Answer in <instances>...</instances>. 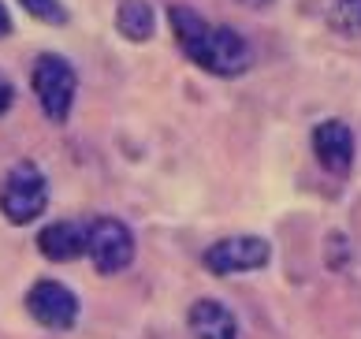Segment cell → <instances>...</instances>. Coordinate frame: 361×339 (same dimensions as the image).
Here are the masks:
<instances>
[{
  "label": "cell",
  "instance_id": "obj_1",
  "mask_svg": "<svg viewBox=\"0 0 361 339\" xmlns=\"http://www.w3.org/2000/svg\"><path fill=\"white\" fill-rule=\"evenodd\" d=\"M168 19H171V30H176V42L202 71L220 75V78H235L250 67V56H253L250 42L235 26H224V23L212 26L209 19H202L186 4H171Z\"/></svg>",
  "mask_w": 361,
  "mask_h": 339
},
{
  "label": "cell",
  "instance_id": "obj_2",
  "mask_svg": "<svg viewBox=\"0 0 361 339\" xmlns=\"http://www.w3.org/2000/svg\"><path fill=\"white\" fill-rule=\"evenodd\" d=\"M45 206H49V183L42 168L30 165V160H19L0 183V216L16 227H26L45 213Z\"/></svg>",
  "mask_w": 361,
  "mask_h": 339
},
{
  "label": "cell",
  "instance_id": "obj_3",
  "mask_svg": "<svg viewBox=\"0 0 361 339\" xmlns=\"http://www.w3.org/2000/svg\"><path fill=\"white\" fill-rule=\"evenodd\" d=\"M30 83H34V93H37V105H42L45 119L68 124L71 105H75V90H78L75 67L63 56H56V52H42V56L34 60Z\"/></svg>",
  "mask_w": 361,
  "mask_h": 339
},
{
  "label": "cell",
  "instance_id": "obj_4",
  "mask_svg": "<svg viewBox=\"0 0 361 339\" xmlns=\"http://www.w3.org/2000/svg\"><path fill=\"white\" fill-rule=\"evenodd\" d=\"M86 254L101 276H116L135 261V235L116 216H97L86 227Z\"/></svg>",
  "mask_w": 361,
  "mask_h": 339
},
{
  "label": "cell",
  "instance_id": "obj_5",
  "mask_svg": "<svg viewBox=\"0 0 361 339\" xmlns=\"http://www.w3.org/2000/svg\"><path fill=\"white\" fill-rule=\"evenodd\" d=\"M205 268L212 276H235V273H257L272 261V246L261 235H227L205 250Z\"/></svg>",
  "mask_w": 361,
  "mask_h": 339
},
{
  "label": "cell",
  "instance_id": "obj_6",
  "mask_svg": "<svg viewBox=\"0 0 361 339\" xmlns=\"http://www.w3.org/2000/svg\"><path fill=\"white\" fill-rule=\"evenodd\" d=\"M26 309L30 317L49 332H68L78 321V298L71 287H63L60 280H37L26 291Z\"/></svg>",
  "mask_w": 361,
  "mask_h": 339
},
{
  "label": "cell",
  "instance_id": "obj_7",
  "mask_svg": "<svg viewBox=\"0 0 361 339\" xmlns=\"http://www.w3.org/2000/svg\"><path fill=\"white\" fill-rule=\"evenodd\" d=\"M313 153L320 160V168L331 175H346L354 165V131L343 119H324L313 131Z\"/></svg>",
  "mask_w": 361,
  "mask_h": 339
},
{
  "label": "cell",
  "instance_id": "obj_8",
  "mask_svg": "<svg viewBox=\"0 0 361 339\" xmlns=\"http://www.w3.org/2000/svg\"><path fill=\"white\" fill-rule=\"evenodd\" d=\"M186 324H190L194 339H238V321L216 298H197L186 314Z\"/></svg>",
  "mask_w": 361,
  "mask_h": 339
},
{
  "label": "cell",
  "instance_id": "obj_9",
  "mask_svg": "<svg viewBox=\"0 0 361 339\" xmlns=\"http://www.w3.org/2000/svg\"><path fill=\"white\" fill-rule=\"evenodd\" d=\"M37 250L49 261H75L78 254H86V227H78L75 220H56L37 232Z\"/></svg>",
  "mask_w": 361,
  "mask_h": 339
},
{
  "label": "cell",
  "instance_id": "obj_10",
  "mask_svg": "<svg viewBox=\"0 0 361 339\" xmlns=\"http://www.w3.org/2000/svg\"><path fill=\"white\" fill-rule=\"evenodd\" d=\"M153 26H157V16H153L149 0H119L116 4V30H119V37H127V42H149Z\"/></svg>",
  "mask_w": 361,
  "mask_h": 339
},
{
  "label": "cell",
  "instance_id": "obj_11",
  "mask_svg": "<svg viewBox=\"0 0 361 339\" xmlns=\"http://www.w3.org/2000/svg\"><path fill=\"white\" fill-rule=\"evenodd\" d=\"M328 23L339 34H361V0H331Z\"/></svg>",
  "mask_w": 361,
  "mask_h": 339
},
{
  "label": "cell",
  "instance_id": "obj_12",
  "mask_svg": "<svg viewBox=\"0 0 361 339\" xmlns=\"http://www.w3.org/2000/svg\"><path fill=\"white\" fill-rule=\"evenodd\" d=\"M19 4L30 11L34 19H42L49 26H63V23H68V8H63L60 0H19Z\"/></svg>",
  "mask_w": 361,
  "mask_h": 339
},
{
  "label": "cell",
  "instance_id": "obj_13",
  "mask_svg": "<svg viewBox=\"0 0 361 339\" xmlns=\"http://www.w3.org/2000/svg\"><path fill=\"white\" fill-rule=\"evenodd\" d=\"M11 105H16V90H11V78L0 71V116L11 112Z\"/></svg>",
  "mask_w": 361,
  "mask_h": 339
},
{
  "label": "cell",
  "instance_id": "obj_14",
  "mask_svg": "<svg viewBox=\"0 0 361 339\" xmlns=\"http://www.w3.org/2000/svg\"><path fill=\"white\" fill-rule=\"evenodd\" d=\"M11 34V16H8V8L0 4V37H8Z\"/></svg>",
  "mask_w": 361,
  "mask_h": 339
}]
</instances>
